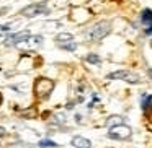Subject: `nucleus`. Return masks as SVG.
<instances>
[{
    "instance_id": "nucleus-19",
    "label": "nucleus",
    "mask_w": 152,
    "mask_h": 148,
    "mask_svg": "<svg viewBox=\"0 0 152 148\" xmlns=\"http://www.w3.org/2000/svg\"><path fill=\"white\" fill-rule=\"evenodd\" d=\"M8 30H10V28H8L7 25H4V26H2V31H8Z\"/></svg>"
},
{
    "instance_id": "nucleus-1",
    "label": "nucleus",
    "mask_w": 152,
    "mask_h": 148,
    "mask_svg": "<svg viewBox=\"0 0 152 148\" xmlns=\"http://www.w3.org/2000/svg\"><path fill=\"white\" fill-rule=\"evenodd\" d=\"M110 31H111V23H110V21H98V23H95L93 26H90L88 30L83 33V36L88 41H100V39H103Z\"/></svg>"
},
{
    "instance_id": "nucleus-20",
    "label": "nucleus",
    "mask_w": 152,
    "mask_h": 148,
    "mask_svg": "<svg viewBox=\"0 0 152 148\" xmlns=\"http://www.w3.org/2000/svg\"><path fill=\"white\" fill-rule=\"evenodd\" d=\"M149 77H151V78H152V69L149 70Z\"/></svg>"
},
{
    "instance_id": "nucleus-7",
    "label": "nucleus",
    "mask_w": 152,
    "mask_h": 148,
    "mask_svg": "<svg viewBox=\"0 0 152 148\" xmlns=\"http://www.w3.org/2000/svg\"><path fill=\"white\" fill-rule=\"evenodd\" d=\"M72 145L75 148H92V143L83 137H74L72 138Z\"/></svg>"
},
{
    "instance_id": "nucleus-21",
    "label": "nucleus",
    "mask_w": 152,
    "mask_h": 148,
    "mask_svg": "<svg viewBox=\"0 0 152 148\" xmlns=\"http://www.w3.org/2000/svg\"><path fill=\"white\" fill-rule=\"evenodd\" d=\"M0 103H2V96H0Z\"/></svg>"
},
{
    "instance_id": "nucleus-10",
    "label": "nucleus",
    "mask_w": 152,
    "mask_h": 148,
    "mask_svg": "<svg viewBox=\"0 0 152 148\" xmlns=\"http://www.w3.org/2000/svg\"><path fill=\"white\" fill-rule=\"evenodd\" d=\"M61 49H66V51H75L77 49V44L74 41H67V43H59Z\"/></svg>"
},
{
    "instance_id": "nucleus-6",
    "label": "nucleus",
    "mask_w": 152,
    "mask_h": 148,
    "mask_svg": "<svg viewBox=\"0 0 152 148\" xmlns=\"http://www.w3.org/2000/svg\"><path fill=\"white\" fill-rule=\"evenodd\" d=\"M28 38H30L28 31H23V33H15V34H10V36L5 39V44H7V46H13V44H18V43H25V41H28Z\"/></svg>"
},
{
    "instance_id": "nucleus-11",
    "label": "nucleus",
    "mask_w": 152,
    "mask_h": 148,
    "mask_svg": "<svg viewBox=\"0 0 152 148\" xmlns=\"http://www.w3.org/2000/svg\"><path fill=\"white\" fill-rule=\"evenodd\" d=\"M72 39H74L72 34H69V33H62V34H59V36L56 38L57 44H59V43H67V41H72Z\"/></svg>"
},
{
    "instance_id": "nucleus-5",
    "label": "nucleus",
    "mask_w": 152,
    "mask_h": 148,
    "mask_svg": "<svg viewBox=\"0 0 152 148\" xmlns=\"http://www.w3.org/2000/svg\"><path fill=\"white\" fill-rule=\"evenodd\" d=\"M48 7L44 4H33V5H28L26 8L21 10V15L23 17H28V18H33L36 15H41V13H48Z\"/></svg>"
},
{
    "instance_id": "nucleus-17",
    "label": "nucleus",
    "mask_w": 152,
    "mask_h": 148,
    "mask_svg": "<svg viewBox=\"0 0 152 148\" xmlns=\"http://www.w3.org/2000/svg\"><path fill=\"white\" fill-rule=\"evenodd\" d=\"M5 134H7V130H5L4 127H0V138H4V137H5Z\"/></svg>"
},
{
    "instance_id": "nucleus-3",
    "label": "nucleus",
    "mask_w": 152,
    "mask_h": 148,
    "mask_svg": "<svg viewBox=\"0 0 152 148\" xmlns=\"http://www.w3.org/2000/svg\"><path fill=\"white\" fill-rule=\"evenodd\" d=\"M54 88V83L48 78H39L36 83H34V93H36L39 98H46L49 96V93L53 91Z\"/></svg>"
},
{
    "instance_id": "nucleus-4",
    "label": "nucleus",
    "mask_w": 152,
    "mask_h": 148,
    "mask_svg": "<svg viewBox=\"0 0 152 148\" xmlns=\"http://www.w3.org/2000/svg\"><path fill=\"white\" fill-rule=\"evenodd\" d=\"M108 80H124L128 83H139L141 78H139L136 73H131L128 70H118V72H113L108 75Z\"/></svg>"
},
{
    "instance_id": "nucleus-9",
    "label": "nucleus",
    "mask_w": 152,
    "mask_h": 148,
    "mask_svg": "<svg viewBox=\"0 0 152 148\" xmlns=\"http://www.w3.org/2000/svg\"><path fill=\"white\" fill-rule=\"evenodd\" d=\"M123 116H111V117L108 119V122H106V125L108 127H115V125H119V124H123Z\"/></svg>"
},
{
    "instance_id": "nucleus-8",
    "label": "nucleus",
    "mask_w": 152,
    "mask_h": 148,
    "mask_svg": "<svg viewBox=\"0 0 152 148\" xmlns=\"http://www.w3.org/2000/svg\"><path fill=\"white\" fill-rule=\"evenodd\" d=\"M141 21L144 25L152 26V10H151V8H145V10L141 12Z\"/></svg>"
},
{
    "instance_id": "nucleus-2",
    "label": "nucleus",
    "mask_w": 152,
    "mask_h": 148,
    "mask_svg": "<svg viewBox=\"0 0 152 148\" xmlns=\"http://www.w3.org/2000/svg\"><path fill=\"white\" fill-rule=\"evenodd\" d=\"M131 129L124 124H119V125H115V127H110V132H108V137L113 138V140H128L131 137Z\"/></svg>"
},
{
    "instance_id": "nucleus-13",
    "label": "nucleus",
    "mask_w": 152,
    "mask_h": 148,
    "mask_svg": "<svg viewBox=\"0 0 152 148\" xmlns=\"http://www.w3.org/2000/svg\"><path fill=\"white\" fill-rule=\"evenodd\" d=\"M85 60L88 64H100V57L96 56V54H88V56L85 57Z\"/></svg>"
},
{
    "instance_id": "nucleus-16",
    "label": "nucleus",
    "mask_w": 152,
    "mask_h": 148,
    "mask_svg": "<svg viewBox=\"0 0 152 148\" xmlns=\"http://www.w3.org/2000/svg\"><path fill=\"white\" fill-rule=\"evenodd\" d=\"M21 116H25V117H33V116H36V111H34V109H31V111H23Z\"/></svg>"
},
{
    "instance_id": "nucleus-14",
    "label": "nucleus",
    "mask_w": 152,
    "mask_h": 148,
    "mask_svg": "<svg viewBox=\"0 0 152 148\" xmlns=\"http://www.w3.org/2000/svg\"><path fill=\"white\" fill-rule=\"evenodd\" d=\"M151 103H152V96H142V108L144 109H149V106H151Z\"/></svg>"
},
{
    "instance_id": "nucleus-12",
    "label": "nucleus",
    "mask_w": 152,
    "mask_h": 148,
    "mask_svg": "<svg viewBox=\"0 0 152 148\" xmlns=\"http://www.w3.org/2000/svg\"><path fill=\"white\" fill-rule=\"evenodd\" d=\"M39 147H41V148H56L57 143H56V142H53V140H48V138H46V140H41V142H39Z\"/></svg>"
},
{
    "instance_id": "nucleus-15",
    "label": "nucleus",
    "mask_w": 152,
    "mask_h": 148,
    "mask_svg": "<svg viewBox=\"0 0 152 148\" xmlns=\"http://www.w3.org/2000/svg\"><path fill=\"white\" fill-rule=\"evenodd\" d=\"M28 43H31V44H41V43H43V38H41V36H30V38H28Z\"/></svg>"
},
{
    "instance_id": "nucleus-18",
    "label": "nucleus",
    "mask_w": 152,
    "mask_h": 148,
    "mask_svg": "<svg viewBox=\"0 0 152 148\" xmlns=\"http://www.w3.org/2000/svg\"><path fill=\"white\" fill-rule=\"evenodd\" d=\"M145 34H149V36H152V26H149L147 30H145Z\"/></svg>"
}]
</instances>
